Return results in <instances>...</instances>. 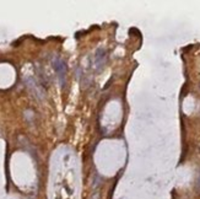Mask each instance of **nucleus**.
Segmentation results:
<instances>
[{
    "label": "nucleus",
    "instance_id": "3",
    "mask_svg": "<svg viewBox=\"0 0 200 199\" xmlns=\"http://www.w3.org/2000/svg\"><path fill=\"white\" fill-rule=\"evenodd\" d=\"M195 189H197V192H200V171L197 176V179H195Z\"/></svg>",
    "mask_w": 200,
    "mask_h": 199
},
{
    "label": "nucleus",
    "instance_id": "2",
    "mask_svg": "<svg viewBox=\"0 0 200 199\" xmlns=\"http://www.w3.org/2000/svg\"><path fill=\"white\" fill-rule=\"evenodd\" d=\"M104 58H106V51L101 48V49L97 51V53H96V63H97L98 68L104 64Z\"/></svg>",
    "mask_w": 200,
    "mask_h": 199
},
{
    "label": "nucleus",
    "instance_id": "1",
    "mask_svg": "<svg viewBox=\"0 0 200 199\" xmlns=\"http://www.w3.org/2000/svg\"><path fill=\"white\" fill-rule=\"evenodd\" d=\"M53 68H54L55 73L58 74L60 85L64 86L65 85V75H66V65H65L64 60H61L60 58H55L53 60Z\"/></svg>",
    "mask_w": 200,
    "mask_h": 199
}]
</instances>
